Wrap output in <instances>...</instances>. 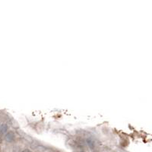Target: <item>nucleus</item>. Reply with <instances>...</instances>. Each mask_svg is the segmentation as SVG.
<instances>
[{"label":"nucleus","mask_w":152,"mask_h":152,"mask_svg":"<svg viewBox=\"0 0 152 152\" xmlns=\"http://www.w3.org/2000/svg\"><path fill=\"white\" fill-rule=\"evenodd\" d=\"M5 138L6 142H12L15 141V134H14L13 132L9 131V132H7L5 133Z\"/></svg>","instance_id":"1"},{"label":"nucleus","mask_w":152,"mask_h":152,"mask_svg":"<svg viewBox=\"0 0 152 152\" xmlns=\"http://www.w3.org/2000/svg\"><path fill=\"white\" fill-rule=\"evenodd\" d=\"M86 142H87V145L89 146L91 149H93V148H95V145H96L95 142H94V139H92L91 138H87V139H86Z\"/></svg>","instance_id":"2"},{"label":"nucleus","mask_w":152,"mask_h":152,"mask_svg":"<svg viewBox=\"0 0 152 152\" xmlns=\"http://www.w3.org/2000/svg\"><path fill=\"white\" fill-rule=\"evenodd\" d=\"M8 131V125L5 123H1V129H0V133L5 134Z\"/></svg>","instance_id":"3"},{"label":"nucleus","mask_w":152,"mask_h":152,"mask_svg":"<svg viewBox=\"0 0 152 152\" xmlns=\"http://www.w3.org/2000/svg\"><path fill=\"white\" fill-rule=\"evenodd\" d=\"M21 152H31L29 149H25V150H24V151H22Z\"/></svg>","instance_id":"4"},{"label":"nucleus","mask_w":152,"mask_h":152,"mask_svg":"<svg viewBox=\"0 0 152 152\" xmlns=\"http://www.w3.org/2000/svg\"><path fill=\"white\" fill-rule=\"evenodd\" d=\"M0 129H1V123H0Z\"/></svg>","instance_id":"5"},{"label":"nucleus","mask_w":152,"mask_h":152,"mask_svg":"<svg viewBox=\"0 0 152 152\" xmlns=\"http://www.w3.org/2000/svg\"><path fill=\"white\" fill-rule=\"evenodd\" d=\"M81 152H84V151H81Z\"/></svg>","instance_id":"6"}]
</instances>
